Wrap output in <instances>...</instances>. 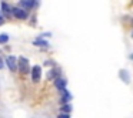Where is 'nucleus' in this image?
Masks as SVG:
<instances>
[{
  "mask_svg": "<svg viewBox=\"0 0 133 118\" xmlns=\"http://www.w3.org/2000/svg\"><path fill=\"white\" fill-rule=\"evenodd\" d=\"M17 67H20V71L23 73H29V60L26 57H20L17 61Z\"/></svg>",
  "mask_w": 133,
  "mask_h": 118,
  "instance_id": "f257e3e1",
  "label": "nucleus"
},
{
  "mask_svg": "<svg viewBox=\"0 0 133 118\" xmlns=\"http://www.w3.org/2000/svg\"><path fill=\"white\" fill-rule=\"evenodd\" d=\"M6 64H7L10 71H16V70H17V58H16L15 56H9V57L6 58Z\"/></svg>",
  "mask_w": 133,
  "mask_h": 118,
  "instance_id": "f03ea898",
  "label": "nucleus"
},
{
  "mask_svg": "<svg viewBox=\"0 0 133 118\" xmlns=\"http://www.w3.org/2000/svg\"><path fill=\"white\" fill-rule=\"evenodd\" d=\"M40 78H42V68L39 66H35L32 68V80H33V83H39Z\"/></svg>",
  "mask_w": 133,
  "mask_h": 118,
  "instance_id": "7ed1b4c3",
  "label": "nucleus"
},
{
  "mask_svg": "<svg viewBox=\"0 0 133 118\" xmlns=\"http://www.w3.org/2000/svg\"><path fill=\"white\" fill-rule=\"evenodd\" d=\"M12 14L15 16L16 19H20V20H24V19L27 17V13L24 12L23 9H19V7H15V9H12Z\"/></svg>",
  "mask_w": 133,
  "mask_h": 118,
  "instance_id": "20e7f679",
  "label": "nucleus"
},
{
  "mask_svg": "<svg viewBox=\"0 0 133 118\" xmlns=\"http://www.w3.org/2000/svg\"><path fill=\"white\" fill-rule=\"evenodd\" d=\"M66 84H67V81L64 80L63 77H60V75H59L57 78H55V85H56V88L60 90V91L66 88Z\"/></svg>",
  "mask_w": 133,
  "mask_h": 118,
  "instance_id": "39448f33",
  "label": "nucleus"
},
{
  "mask_svg": "<svg viewBox=\"0 0 133 118\" xmlns=\"http://www.w3.org/2000/svg\"><path fill=\"white\" fill-rule=\"evenodd\" d=\"M70 100H72V94H70V92L67 91L66 88H64V90H62V98H60L62 104H66V103H70Z\"/></svg>",
  "mask_w": 133,
  "mask_h": 118,
  "instance_id": "423d86ee",
  "label": "nucleus"
},
{
  "mask_svg": "<svg viewBox=\"0 0 133 118\" xmlns=\"http://www.w3.org/2000/svg\"><path fill=\"white\" fill-rule=\"evenodd\" d=\"M119 77H120V80H123V83H126V84L130 83V77H129V71L127 70H120L119 71Z\"/></svg>",
  "mask_w": 133,
  "mask_h": 118,
  "instance_id": "0eeeda50",
  "label": "nucleus"
},
{
  "mask_svg": "<svg viewBox=\"0 0 133 118\" xmlns=\"http://www.w3.org/2000/svg\"><path fill=\"white\" fill-rule=\"evenodd\" d=\"M35 3H36V0H20V4L23 7H26V9H32V7H35Z\"/></svg>",
  "mask_w": 133,
  "mask_h": 118,
  "instance_id": "6e6552de",
  "label": "nucleus"
},
{
  "mask_svg": "<svg viewBox=\"0 0 133 118\" xmlns=\"http://www.w3.org/2000/svg\"><path fill=\"white\" fill-rule=\"evenodd\" d=\"M33 44H35V46H42V47H47V46H49V43H47L46 40H42V38L35 40V41H33Z\"/></svg>",
  "mask_w": 133,
  "mask_h": 118,
  "instance_id": "1a4fd4ad",
  "label": "nucleus"
},
{
  "mask_svg": "<svg viewBox=\"0 0 133 118\" xmlns=\"http://www.w3.org/2000/svg\"><path fill=\"white\" fill-rule=\"evenodd\" d=\"M47 77L50 78V80H53V78H57L59 77V70H52V71L49 73V74H47Z\"/></svg>",
  "mask_w": 133,
  "mask_h": 118,
  "instance_id": "9d476101",
  "label": "nucleus"
},
{
  "mask_svg": "<svg viewBox=\"0 0 133 118\" xmlns=\"http://www.w3.org/2000/svg\"><path fill=\"white\" fill-rule=\"evenodd\" d=\"M70 111H72V105H70L69 103H66V104L62 105V112H67V114H69Z\"/></svg>",
  "mask_w": 133,
  "mask_h": 118,
  "instance_id": "9b49d317",
  "label": "nucleus"
},
{
  "mask_svg": "<svg viewBox=\"0 0 133 118\" xmlns=\"http://www.w3.org/2000/svg\"><path fill=\"white\" fill-rule=\"evenodd\" d=\"M2 7H3V12H6L7 14H9V13H12V9H10V6L7 3H4V2H3V3H2Z\"/></svg>",
  "mask_w": 133,
  "mask_h": 118,
  "instance_id": "f8f14e48",
  "label": "nucleus"
},
{
  "mask_svg": "<svg viewBox=\"0 0 133 118\" xmlns=\"http://www.w3.org/2000/svg\"><path fill=\"white\" fill-rule=\"evenodd\" d=\"M9 41V36L7 34H0V44H4Z\"/></svg>",
  "mask_w": 133,
  "mask_h": 118,
  "instance_id": "ddd939ff",
  "label": "nucleus"
},
{
  "mask_svg": "<svg viewBox=\"0 0 133 118\" xmlns=\"http://www.w3.org/2000/svg\"><path fill=\"white\" fill-rule=\"evenodd\" d=\"M59 118H70V117H69V114H67V112H63V114L59 115Z\"/></svg>",
  "mask_w": 133,
  "mask_h": 118,
  "instance_id": "4468645a",
  "label": "nucleus"
},
{
  "mask_svg": "<svg viewBox=\"0 0 133 118\" xmlns=\"http://www.w3.org/2000/svg\"><path fill=\"white\" fill-rule=\"evenodd\" d=\"M3 66H4V64H3V61H2V58H0V70L3 68Z\"/></svg>",
  "mask_w": 133,
  "mask_h": 118,
  "instance_id": "2eb2a0df",
  "label": "nucleus"
},
{
  "mask_svg": "<svg viewBox=\"0 0 133 118\" xmlns=\"http://www.w3.org/2000/svg\"><path fill=\"white\" fill-rule=\"evenodd\" d=\"M0 24H3V17L0 16Z\"/></svg>",
  "mask_w": 133,
  "mask_h": 118,
  "instance_id": "dca6fc26",
  "label": "nucleus"
},
{
  "mask_svg": "<svg viewBox=\"0 0 133 118\" xmlns=\"http://www.w3.org/2000/svg\"><path fill=\"white\" fill-rule=\"evenodd\" d=\"M129 58H130V60H133V54H130V56H129Z\"/></svg>",
  "mask_w": 133,
  "mask_h": 118,
  "instance_id": "f3484780",
  "label": "nucleus"
},
{
  "mask_svg": "<svg viewBox=\"0 0 133 118\" xmlns=\"http://www.w3.org/2000/svg\"><path fill=\"white\" fill-rule=\"evenodd\" d=\"M132 37H133V32H132Z\"/></svg>",
  "mask_w": 133,
  "mask_h": 118,
  "instance_id": "a211bd4d",
  "label": "nucleus"
}]
</instances>
